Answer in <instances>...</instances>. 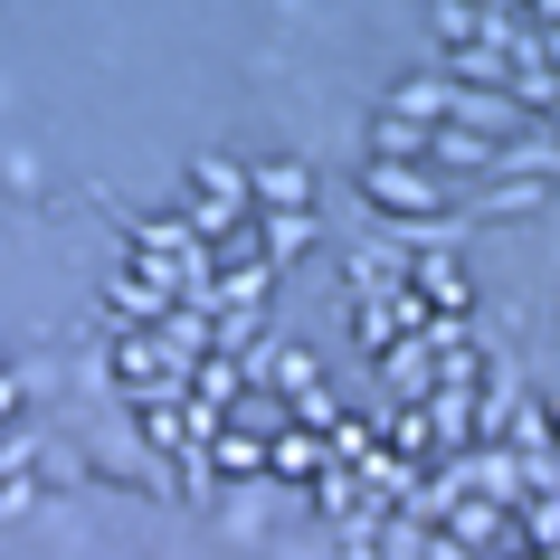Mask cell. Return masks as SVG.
<instances>
[{
    "mask_svg": "<svg viewBox=\"0 0 560 560\" xmlns=\"http://www.w3.org/2000/svg\"><path fill=\"white\" fill-rule=\"evenodd\" d=\"M257 200L304 209V200H314V172H304V162H266V172H257Z\"/></svg>",
    "mask_w": 560,
    "mask_h": 560,
    "instance_id": "obj_1",
    "label": "cell"
},
{
    "mask_svg": "<svg viewBox=\"0 0 560 560\" xmlns=\"http://www.w3.org/2000/svg\"><path fill=\"white\" fill-rule=\"evenodd\" d=\"M200 190H209V200H237V172H229V162H200ZM209 219H229V209H209Z\"/></svg>",
    "mask_w": 560,
    "mask_h": 560,
    "instance_id": "obj_2",
    "label": "cell"
}]
</instances>
